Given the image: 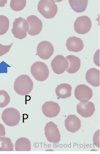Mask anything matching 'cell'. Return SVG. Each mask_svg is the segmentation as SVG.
I'll return each mask as SVG.
<instances>
[{
    "label": "cell",
    "mask_w": 100,
    "mask_h": 154,
    "mask_svg": "<svg viewBox=\"0 0 100 154\" xmlns=\"http://www.w3.org/2000/svg\"><path fill=\"white\" fill-rule=\"evenodd\" d=\"M92 23L87 16H83L77 18L74 24V29L77 33L85 34L88 32L91 29Z\"/></svg>",
    "instance_id": "obj_7"
},
{
    "label": "cell",
    "mask_w": 100,
    "mask_h": 154,
    "mask_svg": "<svg viewBox=\"0 0 100 154\" xmlns=\"http://www.w3.org/2000/svg\"><path fill=\"white\" fill-rule=\"evenodd\" d=\"M69 61L70 65L66 70L70 74L75 73L79 70L81 66V60L78 57L70 55L65 57Z\"/></svg>",
    "instance_id": "obj_18"
},
{
    "label": "cell",
    "mask_w": 100,
    "mask_h": 154,
    "mask_svg": "<svg viewBox=\"0 0 100 154\" xmlns=\"http://www.w3.org/2000/svg\"><path fill=\"white\" fill-rule=\"evenodd\" d=\"M95 111L94 103L88 100L81 101L77 105V112L84 118H87L92 116Z\"/></svg>",
    "instance_id": "obj_10"
},
{
    "label": "cell",
    "mask_w": 100,
    "mask_h": 154,
    "mask_svg": "<svg viewBox=\"0 0 100 154\" xmlns=\"http://www.w3.org/2000/svg\"><path fill=\"white\" fill-rule=\"evenodd\" d=\"M72 87L70 85L63 83L58 85L55 89V93L59 98L66 99L72 95Z\"/></svg>",
    "instance_id": "obj_17"
},
{
    "label": "cell",
    "mask_w": 100,
    "mask_h": 154,
    "mask_svg": "<svg viewBox=\"0 0 100 154\" xmlns=\"http://www.w3.org/2000/svg\"><path fill=\"white\" fill-rule=\"evenodd\" d=\"M10 21L5 16L0 15V35H4L8 31Z\"/></svg>",
    "instance_id": "obj_22"
},
{
    "label": "cell",
    "mask_w": 100,
    "mask_h": 154,
    "mask_svg": "<svg viewBox=\"0 0 100 154\" xmlns=\"http://www.w3.org/2000/svg\"><path fill=\"white\" fill-rule=\"evenodd\" d=\"M51 67L56 74L60 75L64 72L69 66V63L62 55L57 56L52 60Z\"/></svg>",
    "instance_id": "obj_8"
},
{
    "label": "cell",
    "mask_w": 100,
    "mask_h": 154,
    "mask_svg": "<svg viewBox=\"0 0 100 154\" xmlns=\"http://www.w3.org/2000/svg\"><path fill=\"white\" fill-rule=\"evenodd\" d=\"M86 79L92 86L97 87L100 86V71L95 68H92L86 73Z\"/></svg>",
    "instance_id": "obj_16"
},
{
    "label": "cell",
    "mask_w": 100,
    "mask_h": 154,
    "mask_svg": "<svg viewBox=\"0 0 100 154\" xmlns=\"http://www.w3.org/2000/svg\"><path fill=\"white\" fill-rule=\"evenodd\" d=\"M1 146L0 147V151H14L13 145L11 140L8 137L1 138Z\"/></svg>",
    "instance_id": "obj_21"
},
{
    "label": "cell",
    "mask_w": 100,
    "mask_h": 154,
    "mask_svg": "<svg viewBox=\"0 0 100 154\" xmlns=\"http://www.w3.org/2000/svg\"><path fill=\"white\" fill-rule=\"evenodd\" d=\"M31 72L34 79L39 82H43L48 78L49 71L46 64L40 61L36 62L32 65Z\"/></svg>",
    "instance_id": "obj_4"
},
{
    "label": "cell",
    "mask_w": 100,
    "mask_h": 154,
    "mask_svg": "<svg viewBox=\"0 0 100 154\" xmlns=\"http://www.w3.org/2000/svg\"><path fill=\"white\" fill-rule=\"evenodd\" d=\"M26 4V0L17 1L12 0L10 3V7L12 10L16 11H19L23 10Z\"/></svg>",
    "instance_id": "obj_23"
},
{
    "label": "cell",
    "mask_w": 100,
    "mask_h": 154,
    "mask_svg": "<svg viewBox=\"0 0 100 154\" xmlns=\"http://www.w3.org/2000/svg\"><path fill=\"white\" fill-rule=\"evenodd\" d=\"M33 82L28 75H23L19 76L15 80L13 88L16 92L21 96L30 94L33 88Z\"/></svg>",
    "instance_id": "obj_1"
},
{
    "label": "cell",
    "mask_w": 100,
    "mask_h": 154,
    "mask_svg": "<svg viewBox=\"0 0 100 154\" xmlns=\"http://www.w3.org/2000/svg\"><path fill=\"white\" fill-rule=\"evenodd\" d=\"M93 141L95 145L100 148V130H97L93 136Z\"/></svg>",
    "instance_id": "obj_26"
},
{
    "label": "cell",
    "mask_w": 100,
    "mask_h": 154,
    "mask_svg": "<svg viewBox=\"0 0 100 154\" xmlns=\"http://www.w3.org/2000/svg\"><path fill=\"white\" fill-rule=\"evenodd\" d=\"M69 3L71 8L77 13H81L84 11L87 8L88 1H74L69 0Z\"/></svg>",
    "instance_id": "obj_20"
},
{
    "label": "cell",
    "mask_w": 100,
    "mask_h": 154,
    "mask_svg": "<svg viewBox=\"0 0 100 154\" xmlns=\"http://www.w3.org/2000/svg\"><path fill=\"white\" fill-rule=\"evenodd\" d=\"M54 51L53 46L51 42L46 41H43L37 46V53L41 59L47 60L53 55Z\"/></svg>",
    "instance_id": "obj_9"
},
{
    "label": "cell",
    "mask_w": 100,
    "mask_h": 154,
    "mask_svg": "<svg viewBox=\"0 0 100 154\" xmlns=\"http://www.w3.org/2000/svg\"><path fill=\"white\" fill-rule=\"evenodd\" d=\"M7 2V1H0V7H4Z\"/></svg>",
    "instance_id": "obj_28"
},
{
    "label": "cell",
    "mask_w": 100,
    "mask_h": 154,
    "mask_svg": "<svg viewBox=\"0 0 100 154\" xmlns=\"http://www.w3.org/2000/svg\"><path fill=\"white\" fill-rule=\"evenodd\" d=\"M65 127L66 130L71 133L78 131L81 127V121L75 115L68 116L65 121Z\"/></svg>",
    "instance_id": "obj_14"
},
{
    "label": "cell",
    "mask_w": 100,
    "mask_h": 154,
    "mask_svg": "<svg viewBox=\"0 0 100 154\" xmlns=\"http://www.w3.org/2000/svg\"><path fill=\"white\" fill-rule=\"evenodd\" d=\"M5 128L2 124L0 123V142H1V138L5 136Z\"/></svg>",
    "instance_id": "obj_27"
},
{
    "label": "cell",
    "mask_w": 100,
    "mask_h": 154,
    "mask_svg": "<svg viewBox=\"0 0 100 154\" xmlns=\"http://www.w3.org/2000/svg\"><path fill=\"white\" fill-rule=\"evenodd\" d=\"M66 45L68 50L74 52L81 51L84 47L82 40L80 38L76 36L70 37L68 38Z\"/></svg>",
    "instance_id": "obj_15"
},
{
    "label": "cell",
    "mask_w": 100,
    "mask_h": 154,
    "mask_svg": "<svg viewBox=\"0 0 100 154\" xmlns=\"http://www.w3.org/2000/svg\"><path fill=\"white\" fill-rule=\"evenodd\" d=\"M29 28L27 20L21 17L16 18L13 23L12 33L16 38L22 40L26 38Z\"/></svg>",
    "instance_id": "obj_3"
},
{
    "label": "cell",
    "mask_w": 100,
    "mask_h": 154,
    "mask_svg": "<svg viewBox=\"0 0 100 154\" xmlns=\"http://www.w3.org/2000/svg\"><path fill=\"white\" fill-rule=\"evenodd\" d=\"M38 10L46 19H51L55 17L58 11V7L53 0H41L39 2Z\"/></svg>",
    "instance_id": "obj_2"
},
{
    "label": "cell",
    "mask_w": 100,
    "mask_h": 154,
    "mask_svg": "<svg viewBox=\"0 0 100 154\" xmlns=\"http://www.w3.org/2000/svg\"><path fill=\"white\" fill-rule=\"evenodd\" d=\"M15 148L16 151H30L31 149V142L27 138L20 137L16 141Z\"/></svg>",
    "instance_id": "obj_19"
},
{
    "label": "cell",
    "mask_w": 100,
    "mask_h": 154,
    "mask_svg": "<svg viewBox=\"0 0 100 154\" xmlns=\"http://www.w3.org/2000/svg\"><path fill=\"white\" fill-rule=\"evenodd\" d=\"M27 21L29 26L28 33L31 36H36L41 32L43 24L42 20L37 16H29L27 18Z\"/></svg>",
    "instance_id": "obj_11"
},
{
    "label": "cell",
    "mask_w": 100,
    "mask_h": 154,
    "mask_svg": "<svg viewBox=\"0 0 100 154\" xmlns=\"http://www.w3.org/2000/svg\"><path fill=\"white\" fill-rule=\"evenodd\" d=\"M10 97L7 92L0 90V108L6 107L10 102Z\"/></svg>",
    "instance_id": "obj_24"
},
{
    "label": "cell",
    "mask_w": 100,
    "mask_h": 154,
    "mask_svg": "<svg viewBox=\"0 0 100 154\" xmlns=\"http://www.w3.org/2000/svg\"><path fill=\"white\" fill-rule=\"evenodd\" d=\"M45 134L48 141L51 143H57L60 141L61 135L57 125L53 122L46 124L44 128Z\"/></svg>",
    "instance_id": "obj_6"
},
{
    "label": "cell",
    "mask_w": 100,
    "mask_h": 154,
    "mask_svg": "<svg viewBox=\"0 0 100 154\" xmlns=\"http://www.w3.org/2000/svg\"><path fill=\"white\" fill-rule=\"evenodd\" d=\"M42 109L45 116L51 118L58 116L60 112V108L57 103L49 101L43 104Z\"/></svg>",
    "instance_id": "obj_13"
},
{
    "label": "cell",
    "mask_w": 100,
    "mask_h": 154,
    "mask_svg": "<svg viewBox=\"0 0 100 154\" xmlns=\"http://www.w3.org/2000/svg\"><path fill=\"white\" fill-rule=\"evenodd\" d=\"M1 118L6 125L13 127L19 123L20 115L17 109L13 108H8L4 109L2 112Z\"/></svg>",
    "instance_id": "obj_5"
},
{
    "label": "cell",
    "mask_w": 100,
    "mask_h": 154,
    "mask_svg": "<svg viewBox=\"0 0 100 154\" xmlns=\"http://www.w3.org/2000/svg\"><path fill=\"white\" fill-rule=\"evenodd\" d=\"M75 97L77 100L81 101L90 100L93 97L92 89L84 84L79 85L77 86L74 92Z\"/></svg>",
    "instance_id": "obj_12"
},
{
    "label": "cell",
    "mask_w": 100,
    "mask_h": 154,
    "mask_svg": "<svg viewBox=\"0 0 100 154\" xmlns=\"http://www.w3.org/2000/svg\"><path fill=\"white\" fill-rule=\"evenodd\" d=\"M13 43L7 45H4L0 43V57L3 56L8 52L12 47Z\"/></svg>",
    "instance_id": "obj_25"
}]
</instances>
